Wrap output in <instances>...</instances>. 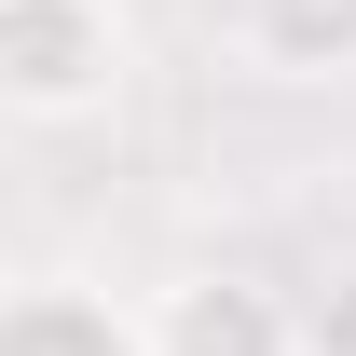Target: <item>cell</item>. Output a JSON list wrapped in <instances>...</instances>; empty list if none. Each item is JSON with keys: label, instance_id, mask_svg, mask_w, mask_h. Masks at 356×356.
Here are the masks:
<instances>
[{"label": "cell", "instance_id": "obj_1", "mask_svg": "<svg viewBox=\"0 0 356 356\" xmlns=\"http://www.w3.org/2000/svg\"><path fill=\"white\" fill-rule=\"evenodd\" d=\"M124 96V0H0V110L83 124Z\"/></svg>", "mask_w": 356, "mask_h": 356}, {"label": "cell", "instance_id": "obj_2", "mask_svg": "<svg viewBox=\"0 0 356 356\" xmlns=\"http://www.w3.org/2000/svg\"><path fill=\"white\" fill-rule=\"evenodd\" d=\"M151 356H302V302L261 274H178L151 302Z\"/></svg>", "mask_w": 356, "mask_h": 356}, {"label": "cell", "instance_id": "obj_3", "mask_svg": "<svg viewBox=\"0 0 356 356\" xmlns=\"http://www.w3.org/2000/svg\"><path fill=\"white\" fill-rule=\"evenodd\" d=\"M0 356H151V315H124L110 288H69V274H28L0 302Z\"/></svg>", "mask_w": 356, "mask_h": 356}, {"label": "cell", "instance_id": "obj_4", "mask_svg": "<svg viewBox=\"0 0 356 356\" xmlns=\"http://www.w3.org/2000/svg\"><path fill=\"white\" fill-rule=\"evenodd\" d=\"M247 42L288 83H329V69H356V0H247Z\"/></svg>", "mask_w": 356, "mask_h": 356}, {"label": "cell", "instance_id": "obj_5", "mask_svg": "<svg viewBox=\"0 0 356 356\" xmlns=\"http://www.w3.org/2000/svg\"><path fill=\"white\" fill-rule=\"evenodd\" d=\"M302 356H356V261H329L302 288Z\"/></svg>", "mask_w": 356, "mask_h": 356}]
</instances>
